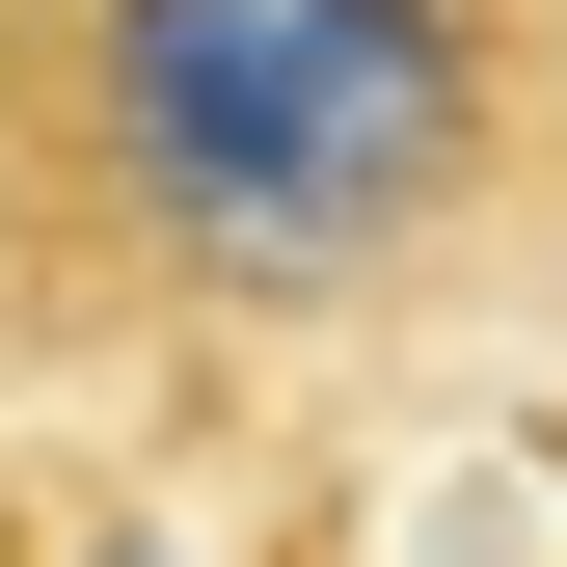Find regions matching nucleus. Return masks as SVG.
Segmentation results:
<instances>
[{
    "label": "nucleus",
    "instance_id": "1",
    "mask_svg": "<svg viewBox=\"0 0 567 567\" xmlns=\"http://www.w3.org/2000/svg\"><path fill=\"white\" fill-rule=\"evenodd\" d=\"M567 270V0H0V351H405Z\"/></svg>",
    "mask_w": 567,
    "mask_h": 567
}]
</instances>
